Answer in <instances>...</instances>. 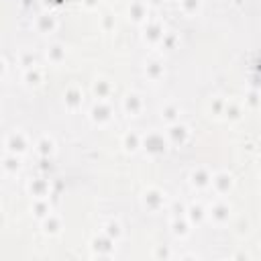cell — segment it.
Returning <instances> with one entry per match:
<instances>
[{"label": "cell", "mask_w": 261, "mask_h": 261, "mask_svg": "<svg viewBox=\"0 0 261 261\" xmlns=\"http://www.w3.org/2000/svg\"><path fill=\"white\" fill-rule=\"evenodd\" d=\"M88 118L94 126H108L112 120H114V108L110 102H104V100H96L90 110H88Z\"/></svg>", "instance_id": "cell-8"}, {"label": "cell", "mask_w": 261, "mask_h": 261, "mask_svg": "<svg viewBox=\"0 0 261 261\" xmlns=\"http://www.w3.org/2000/svg\"><path fill=\"white\" fill-rule=\"evenodd\" d=\"M234 186H237V179H234V175H232L228 169H218V171H212L210 190H212L216 196H220V198L228 196V194L234 190Z\"/></svg>", "instance_id": "cell-10"}, {"label": "cell", "mask_w": 261, "mask_h": 261, "mask_svg": "<svg viewBox=\"0 0 261 261\" xmlns=\"http://www.w3.org/2000/svg\"><path fill=\"white\" fill-rule=\"evenodd\" d=\"M175 2H177V0H175Z\"/></svg>", "instance_id": "cell-47"}, {"label": "cell", "mask_w": 261, "mask_h": 261, "mask_svg": "<svg viewBox=\"0 0 261 261\" xmlns=\"http://www.w3.org/2000/svg\"><path fill=\"white\" fill-rule=\"evenodd\" d=\"M151 257H153L155 261H167V259H173V257H175V253L171 251V247H169V245H155V249H153Z\"/></svg>", "instance_id": "cell-35"}, {"label": "cell", "mask_w": 261, "mask_h": 261, "mask_svg": "<svg viewBox=\"0 0 261 261\" xmlns=\"http://www.w3.org/2000/svg\"><path fill=\"white\" fill-rule=\"evenodd\" d=\"M33 151L39 159H53L57 153V141L51 135H41L33 143Z\"/></svg>", "instance_id": "cell-19"}, {"label": "cell", "mask_w": 261, "mask_h": 261, "mask_svg": "<svg viewBox=\"0 0 261 261\" xmlns=\"http://www.w3.org/2000/svg\"><path fill=\"white\" fill-rule=\"evenodd\" d=\"M139 29H141V41L147 47H157L159 49V45H161V41H163V37L167 33L163 20L157 18V16H149V20L143 22Z\"/></svg>", "instance_id": "cell-4"}, {"label": "cell", "mask_w": 261, "mask_h": 261, "mask_svg": "<svg viewBox=\"0 0 261 261\" xmlns=\"http://www.w3.org/2000/svg\"><path fill=\"white\" fill-rule=\"evenodd\" d=\"M33 29H35V33H37L39 37H51V35L57 33L59 20H57L55 12L43 10V12H39V14L33 18Z\"/></svg>", "instance_id": "cell-11"}, {"label": "cell", "mask_w": 261, "mask_h": 261, "mask_svg": "<svg viewBox=\"0 0 261 261\" xmlns=\"http://www.w3.org/2000/svg\"><path fill=\"white\" fill-rule=\"evenodd\" d=\"M43 82H45V71H43L41 65L31 67V69H22V73H20V84H22L24 88H29V90L41 88Z\"/></svg>", "instance_id": "cell-24"}, {"label": "cell", "mask_w": 261, "mask_h": 261, "mask_svg": "<svg viewBox=\"0 0 261 261\" xmlns=\"http://www.w3.org/2000/svg\"><path fill=\"white\" fill-rule=\"evenodd\" d=\"M80 2H82V6H84L86 10H96L102 0H80Z\"/></svg>", "instance_id": "cell-41"}, {"label": "cell", "mask_w": 261, "mask_h": 261, "mask_svg": "<svg viewBox=\"0 0 261 261\" xmlns=\"http://www.w3.org/2000/svg\"><path fill=\"white\" fill-rule=\"evenodd\" d=\"M243 104L247 110H259L261 108V92L251 88L245 92V98H243Z\"/></svg>", "instance_id": "cell-33"}, {"label": "cell", "mask_w": 261, "mask_h": 261, "mask_svg": "<svg viewBox=\"0 0 261 261\" xmlns=\"http://www.w3.org/2000/svg\"><path fill=\"white\" fill-rule=\"evenodd\" d=\"M210 181H212V169L208 165H196L188 173V184L196 192L210 190Z\"/></svg>", "instance_id": "cell-13"}, {"label": "cell", "mask_w": 261, "mask_h": 261, "mask_svg": "<svg viewBox=\"0 0 261 261\" xmlns=\"http://www.w3.org/2000/svg\"><path fill=\"white\" fill-rule=\"evenodd\" d=\"M67 45L65 43H61V41H51L47 47H45V59H47V63L49 65H61V63H65V59H67Z\"/></svg>", "instance_id": "cell-20"}, {"label": "cell", "mask_w": 261, "mask_h": 261, "mask_svg": "<svg viewBox=\"0 0 261 261\" xmlns=\"http://www.w3.org/2000/svg\"><path fill=\"white\" fill-rule=\"evenodd\" d=\"M4 151L8 153H14V155H20L24 157L31 149H33V143H31V137L22 130V128H10L6 135H4V143H2Z\"/></svg>", "instance_id": "cell-3"}, {"label": "cell", "mask_w": 261, "mask_h": 261, "mask_svg": "<svg viewBox=\"0 0 261 261\" xmlns=\"http://www.w3.org/2000/svg\"><path fill=\"white\" fill-rule=\"evenodd\" d=\"M114 90H116V88H114L112 80L106 77V75H98V77H94V80H92V86H90L92 96H94L96 100H104V102H110Z\"/></svg>", "instance_id": "cell-16"}, {"label": "cell", "mask_w": 261, "mask_h": 261, "mask_svg": "<svg viewBox=\"0 0 261 261\" xmlns=\"http://www.w3.org/2000/svg\"><path fill=\"white\" fill-rule=\"evenodd\" d=\"M29 210H31V216L41 222L43 218H47L53 212V206H51V200L49 198H39V200H31Z\"/></svg>", "instance_id": "cell-29"}, {"label": "cell", "mask_w": 261, "mask_h": 261, "mask_svg": "<svg viewBox=\"0 0 261 261\" xmlns=\"http://www.w3.org/2000/svg\"><path fill=\"white\" fill-rule=\"evenodd\" d=\"M241 153H245V157H251L255 153V143L253 141H247L241 145Z\"/></svg>", "instance_id": "cell-40"}, {"label": "cell", "mask_w": 261, "mask_h": 261, "mask_svg": "<svg viewBox=\"0 0 261 261\" xmlns=\"http://www.w3.org/2000/svg\"><path fill=\"white\" fill-rule=\"evenodd\" d=\"M8 73H10V63H8L6 55H2V57H0V80L6 82V80H8Z\"/></svg>", "instance_id": "cell-39"}, {"label": "cell", "mask_w": 261, "mask_h": 261, "mask_svg": "<svg viewBox=\"0 0 261 261\" xmlns=\"http://www.w3.org/2000/svg\"><path fill=\"white\" fill-rule=\"evenodd\" d=\"M120 110L128 116V118H139L145 112V98L141 92L137 90H128L122 100H120Z\"/></svg>", "instance_id": "cell-12"}, {"label": "cell", "mask_w": 261, "mask_h": 261, "mask_svg": "<svg viewBox=\"0 0 261 261\" xmlns=\"http://www.w3.org/2000/svg\"><path fill=\"white\" fill-rule=\"evenodd\" d=\"M230 259H251V255H249V253H245V251H239V253H232V255H230Z\"/></svg>", "instance_id": "cell-42"}, {"label": "cell", "mask_w": 261, "mask_h": 261, "mask_svg": "<svg viewBox=\"0 0 261 261\" xmlns=\"http://www.w3.org/2000/svg\"><path fill=\"white\" fill-rule=\"evenodd\" d=\"M149 16H151V6L147 4V0H130V4L126 6V18L137 27L147 22Z\"/></svg>", "instance_id": "cell-15"}, {"label": "cell", "mask_w": 261, "mask_h": 261, "mask_svg": "<svg viewBox=\"0 0 261 261\" xmlns=\"http://www.w3.org/2000/svg\"><path fill=\"white\" fill-rule=\"evenodd\" d=\"M194 226L192 222L188 220V216H175V218H169V232L173 234V239L177 241H186L190 234H192Z\"/></svg>", "instance_id": "cell-23"}, {"label": "cell", "mask_w": 261, "mask_h": 261, "mask_svg": "<svg viewBox=\"0 0 261 261\" xmlns=\"http://www.w3.org/2000/svg\"><path fill=\"white\" fill-rule=\"evenodd\" d=\"M181 112H184V108H181V104H179L177 100H167V102H163L161 108H159V120H161L165 126H167V124H173V122L181 120Z\"/></svg>", "instance_id": "cell-21"}, {"label": "cell", "mask_w": 261, "mask_h": 261, "mask_svg": "<svg viewBox=\"0 0 261 261\" xmlns=\"http://www.w3.org/2000/svg\"><path fill=\"white\" fill-rule=\"evenodd\" d=\"M139 202H141V208L145 212L157 214L163 208H167V194L159 186H147V188H143V192L139 196Z\"/></svg>", "instance_id": "cell-2"}, {"label": "cell", "mask_w": 261, "mask_h": 261, "mask_svg": "<svg viewBox=\"0 0 261 261\" xmlns=\"http://www.w3.org/2000/svg\"><path fill=\"white\" fill-rule=\"evenodd\" d=\"M177 259H198L196 253H181V255H175Z\"/></svg>", "instance_id": "cell-44"}, {"label": "cell", "mask_w": 261, "mask_h": 261, "mask_svg": "<svg viewBox=\"0 0 261 261\" xmlns=\"http://www.w3.org/2000/svg\"><path fill=\"white\" fill-rule=\"evenodd\" d=\"M165 135H167V141H169V145H171L173 149H181V147H186V145L190 143V139H192V128H190V124H186L184 120H177V122L165 126Z\"/></svg>", "instance_id": "cell-9"}, {"label": "cell", "mask_w": 261, "mask_h": 261, "mask_svg": "<svg viewBox=\"0 0 261 261\" xmlns=\"http://www.w3.org/2000/svg\"><path fill=\"white\" fill-rule=\"evenodd\" d=\"M177 8L186 18H196L204 8V0H177Z\"/></svg>", "instance_id": "cell-30"}, {"label": "cell", "mask_w": 261, "mask_h": 261, "mask_svg": "<svg viewBox=\"0 0 261 261\" xmlns=\"http://www.w3.org/2000/svg\"><path fill=\"white\" fill-rule=\"evenodd\" d=\"M167 210H169V218H175V216H186V210H188V204L184 200H173L167 204Z\"/></svg>", "instance_id": "cell-37"}, {"label": "cell", "mask_w": 261, "mask_h": 261, "mask_svg": "<svg viewBox=\"0 0 261 261\" xmlns=\"http://www.w3.org/2000/svg\"><path fill=\"white\" fill-rule=\"evenodd\" d=\"M61 100H63L65 110L77 112V110H82V106H84V90H82L77 84H69V86L63 90Z\"/></svg>", "instance_id": "cell-17"}, {"label": "cell", "mask_w": 261, "mask_h": 261, "mask_svg": "<svg viewBox=\"0 0 261 261\" xmlns=\"http://www.w3.org/2000/svg\"><path fill=\"white\" fill-rule=\"evenodd\" d=\"M41 232L45 234V237H49V239H55V237H59L61 232H63V218L59 216V214H55V212H51L47 218H43L41 222Z\"/></svg>", "instance_id": "cell-26"}, {"label": "cell", "mask_w": 261, "mask_h": 261, "mask_svg": "<svg viewBox=\"0 0 261 261\" xmlns=\"http://www.w3.org/2000/svg\"><path fill=\"white\" fill-rule=\"evenodd\" d=\"M116 14L114 12H104L100 16V31L102 33H114L116 31Z\"/></svg>", "instance_id": "cell-34"}, {"label": "cell", "mask_w": 261, "mask_h": 261, "mask_svg": "<svg viewBox=\"0 0 261 261\" xmlns=\"http://www.w3.org/2000/svg\"><path fill=\"white\" fill-rule=\"evenodd\" d=\"M165 2H167V0H147V4H149L151 8H161Z\"/></svg>", "instance_id": "cell-43"}, {"label": "cell", "mask_w": 261, "mask_h": 261, "mask_svg": "<svg viewBox=\"0 0 261 261\" xmlns=\"http://www.w3.org/2000/svg\"><path fill=\"white\" fill-rule=\"evenodd\" d=\"M16 65L20 69H31V67H37L39 65V55L33 51V49H20L16 53Z\"/></svg>", "instance_id": "cell-32"}, {"label": "cell", "mask_w": 261, "mask_h": 261, "mask_svg": "<svg viewBox=\"0 0 261 261\" xmlns=\"http://www.w3.org/2000/svg\"><path fill=\"white\" fill-rule=\"evenodd\" d=\"M171 149L169 141H167V135L165 130H157V128H151L147 133H143V153L151 159L155 157H163L167 151Z\"/></svg>", "instance_id": "cell-1"}, {"label": "cell", "mask_w": 261, "mask_h": 261, "mask_svg": "<svg viewBox=\"0 0 261 261\" xmlns=\"http://www.w3.org/2000/svg\"><path fill=\"white\" fill-rule=\"evenodd\" d=\"M224 106H226V98L220 96V94H214V96L208 98L206 114H208L212 120H222V116H224Z\"/></svg>", "instance_id": "cell-28"}, {"label": "cell", "mask_w": 261, "mask_h": 261, "mask_svg": "<svg viewBox=\"0 0 261 261\" xmlns=\"http://www.w3.org/2000/svg\"><path fill=\"white\" fill-rule=\"evenodd\" d=\"M186 216L192 222V226H200V224H204L208 220V206H204L200 200L190 202L188 210H186Z\"/></svg>", "instance_id": "cell-27"}, {"label": "cell", "mask_w": 261, "mask_h": 261, "mask_svg": "<svg viewBox=\"0 0 261 261\" xmlns=\"http://www.w3.org/2000/svg\"><path fill=\"white\" fill-rule=\"evenodd\" d=\"M232 2H234V4H241V2H243V0H232Z\"/></svg>", "instance_id": "cell-46"}, {"label": "cell", "mask_w": 261, "mask_h": 261, "mask_svg": "<svg viewBox=\"0 0 261 261\" xmlns=\"http://www.w3.org/2000/svg\"><path fill=\"white\" fill-rule=\"evenodd\" d=\"M120 149L124 155H137L143 149V135L135 128H128L120 135Z\"/></svg>", "instance_id": "cell-18"}, {"label": "cell", "mask_w": 261, "mask_h": 261, "mask_svg": "<svg viewBox=\"0 0 261 261\" xmlns=\"http://www.w3.org/2000/svg\"><path fill=\"white\" fill-rule=\"evenodd\" d=\"M208 222H212L214 226H226L228 222H232V204L218 196L208 206Z\"/></svg>", "instance_id": "cell-6"}, {"label": "cell", "mask_w": 261, "mask_h": 261, "mask_svg": "<svg viewBox=\"0 0 261 261\" xmlns=\"http://www.w3.org/2000/svg\"><path fill=\"white\" fill-rule=\"evenodd\" d=\"M143 75L147 82L151 84H159L165 80L167 75V67H165V59L159 57V55H149L145 61H143Z\"/></svg>", "instance_id": "cell-7"}, {"label": "cell", "mask_w": 261, "mask_h": 261, "mask_svg": "<svg viewBox=\"0 0 261 261\" xmlns=\"http://www.w3.org/2000/svg\"><path fill=\"white\" fill-rule=\"evenodd\" d=\"M255 169H257V175L261 177V157L257 159V163H255Z\"/></svg>", "instance_id": "cell-45"}, {"label": "cell", "mask_w": 261, "mask_h": 261, "mask_svg": "<svg viewBox=\"0 0 261 261\" xmlns=\"http://www.w3.org/2000/svg\"><path fill=\"white\" fill-rule=\"evenodd\" d=\"M0 165H2V173L6 177H14L22 169V157L20 155H14V153H8V151H2Z\"/></svg>", "instance_id": "cell-25"}, {"label": "cell", "mask_w": 261, "mask_h": 261, "mask_svg": "<svg viewBox=\"0 0 261 261\" xmlns=\"http://www.w3.org/2000/svg\"><path fill=\"white\" fill-rule=\"evenodd\" d=\"M24 190L31 196V200H39V198H49L53 192V186H51V179H47L45 175H37L27 179Z\"/></svg>", "instance_id": "cell-14"}, {"label": "cell", "mask_w": 261, "mask_h": 261, "mask_svg": "<svg viewBox=\"0 0 261 261\" xmlns=\"http://www.w3.org/2000/svg\"><path fill=\"white\" fill-rule=\"evenodd\" d=\"M102 232L108 234L110 239H114L116 243H120L122 237H124V226H122V222H120L118 218H108V220L102 224Z\"/></svg>", "instance_id": "cell-31"}, {"label": "cell", "mask_w": 261, "mask_h": 261, "mask_svg": "<svg viewBox=\"0 0 261 261\" xmlns=\"http://www.w3.org/2000/svg\"><path fill=\"white\" fill-rule=\"evenodd\" d=\"M245 104L243 100H237V98H226V106H224V116L222 120H226L228 124H239L243 118H245Z\"/></svg>", "instance_id": "cell-22"}, {"label": "cell", "mask_w": 261, "mask_h": 261, "mask_svg": "<svg viewBox=\"0 0 261 261\" xmlns=\"http://www.w3.org/2000/svg\"><path fill=\"white\" fill-rule=\"evenodd\" d=\"M116 241L114 239H110L108 234H104L102 230L98 232V234H94L92 239H90V243H88V247H90V255L94 257V259H112L114 255H116Z\"/></svg>", "instance_id": "cell-5"}, {"label": "cell", "mask_w": 261, "mask_h": 261, "mask_svg": "<svg viewBox=\"0 0 261 261\" xmlns=\"http://www.w3.org/2000/svg\"><path fill=\"white\" fill-rule=\"evenodd\" d=\"M177 43H179V37H177L175 33L167 31L165 37H163V41H161V45H159V49H161V51H173V49L177 47Z\"/></svg>", "instance_id": "cell-38"}, {"label": "cell", "mask_w": 261, "mask_h": 261, "mask_svg": "<svg viewBox=\"0 0 261 261\" xmlns=\"http://www.w3.org/2000/svg\"><path fill=\"white\" fill-rule=\"evenodd\" d=\"M232 228H234V232H237L239 237H247V234L251 232V222H249V218H245V216H237V218L232 220Z\"/></svg>", "instance_id": "cell-36"}]
</instances>
